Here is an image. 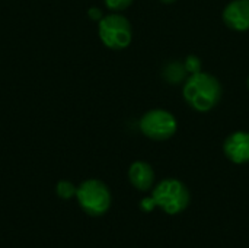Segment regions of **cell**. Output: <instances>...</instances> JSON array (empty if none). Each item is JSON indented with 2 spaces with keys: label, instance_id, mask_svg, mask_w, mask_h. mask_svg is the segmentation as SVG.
I'll list each match as a JSON object with an SVG mask.
<instances>
[{
  "label": "cell",
  "instance_id": "cell-1",
  "mask_svg": "<svg viewBox=\"0 0 249 248\" xmlns=\"http://www.w3.org/2000/svg\"><path fill=\"white\" fill-rule=\"evenodd\" d=\"M182 94L191 108L207 113L219 104L222 98V85L213 75L197 72L187 79Z\"/></svg>",
  "mask_w": 249,
  "mask_h": 248
},
{
  "label": "cell",
  "instance_id": "cell-2",
  "mask_svg": "<svg viewBox=\"0 0 249 248\" xmlns=\"http://www.w3.org/2000/svg\"><path fill=\"white\" fill-rule=\"evenodd\" d=\"M150 197L155 208H159L171 216L182 213L191 202L190 190L177 178H166L158 183L153 187Z\"/></svg>",
  "mask_w": 249,
  "mask_h": 248
},
{
  "label": "cell",
  "instance_id": "cell-3",
  "mask_svg": "<svg viewBox=\"0 0 249 248\" xmlns=\"http://www.w3.org/2000/svg\"><path fill=\"white\" fill-rule=\"evenodd\" d=\"M76 199L82 210L92 218L105 215L109 210L112 202L108 186L104 181L95 178L86 180L77 187Z\"/></svg>",
  "mask_w": 249,
  "mask_h": 248
},
{
  "label": "cell",
  "instance_id": "cell-4",
  "mask_svg": "<svg viewBox=\"0 0 249 248\" xmlns=\"http://www.w3.org/2000/svg\"><path fill=\"white\" fill-rule=\"evenodd\" d=\"M99 38L111 50L127 48L133 39V29L128 19L118 13H111L99 20Z\"/></svg>",
  "mask_w": 249,
  "mask_h": 248
},
{
  "label": "cell",
  "instance_id": "cell-5",
  "mask_svg": "<svg viewBox=\"0 0 249 248\" xmlns=\"http://www.w3.org/2000/svg\"><path fill=\"white\" fill-rule=\"evenodd\" d=\"M177 120L166 110H150L140 118L142 133L156 142L171 139L177 132Z\"/></svg>",
  "mask_w": 249,
  "mask_h": 248
},
{
  "label": "cell",
  "instance_id": "cell-6",
  "mask_svg": "<svg viewBox=\"0 0 249 248\" xmlns=\"http://www.w3.org/2000/svg\"><path fill=\"white\" fill-rule=\"evenodd\" d=\"M223 152L225 156L236 165L249 162V133L235 132L229 134L223 143Z\"/></svg>",
  "mask_w": 249,
  "mask_h": 248
},
{
  "label": "cell",
  "instance_id": "cell-7",
  "mask_svg": "<svg viewBox=\"0 0 249 248\" xmlns=\"http://www.w3.org/2000/svg\"><path fill=\"white\" fill-rule=\"evenodd\" d=\"M223 22L233 31L249 29V0H232L223 10Z\"/></svg>",
  "mask_w": 249,
  "mask_h": 248
},
{
  "label": "cell",
  "instance_id": "cell-8",
  "mask_svg": "<svg viewBox=\"0 0 249 248\" xmlns=\"http://www.w3.org/2000/svg\"><path fill=\"white\" fill-rule=\"evenodd\" d=\"M128 180L139 191H149L155 184V171L144 161H136L128 168Z\"/></svg>",
  "mask_w": 249,
  "mask_h": 248
},
{
  "label": "cell",
  "instance_id": "cell-9",
  "mask_svg": "<svg viewBox=\"0 0 249 248\" xmlns=\"http://www.w3.org/2000/svg\"><path fill=\"white\" fill-rule=\"evenodd\" d=\"M76 191H77V187L67 180H61L55 186V193L63 200H70V199L76 197Z\"/></svg>",
  "mask_w": 249,
  "mask_h": 248
},
{
  "label": "cell",
  "instance_id": "cell-10",
  "mask_svg": "<svg viewBox=\"0 0 249 248\" xmlns=\"http://www.w3.org/2000/svg\"><path fill=\"white\" fill-rule=\"evenodd\" d=\"M131 3H133V0H105L107 7H108L109 10H114V12L124 10V9H127Z\"/></svg>",
  "mask_w": 249,
  "mask_h": 248
},
{
  "label": "cell",
  "instance_id": "cell-11",
  "mask_svg": "<svg viewBox=\"0 0 249 248\" xmlns=\"http://www.w3.org/2000/svg\"><path fill=\"white\" fill-rule=\"evenodd\" d=\"M185 70L190 72L191 75L197 73V72H201V61H200V58L196 57V56H188L187 61H185Z\"/></svg>",
  "mask_w": 249,
  "mask_h": 248
},
{
  "label": "cell",
  "instance_id": "cell-12",
  "mask_svg": "<svg viewBox=\"0 0 249 248\" xmlns=\"http://www.w3.org/2000/svg\"><path fill=\"white\" fill-rule=\"evenodd\" d=\"M140 208H142V210H144V212L153 210V209H155V205H153V202H152V197H144V199L140 202Z\"/></svg>",
  "mask_w": 249,
  "mask_h": 248
},
{
  "label": "cell",
  "instance_id": "cell-13",
  "mask_svg": "<svg viewBox=\"0 0 249 248\" xmlns=\"http://www.w3.org/2000/svg\"><path fill=\"white\" fill-rule=\"evenodd\" d=\"M89 16H90L92 19H102V13H101V10H99L98 7L89 9Z\"/></svg>",
  "mask_w": 249,
  "mask_h": 248
},
{
  "label": "cell",
  "instance_id": "cell-14",
  "mask_svg": "<svg viewBox=\"0 0 249 248\" xmlns=\"http://www.w3.org/2000/svg\"><path fill=\"white\" fill-rule=\"evenodd\" d=\"M162 3H165V4H171V3H175L177 0H160Z\"/></svg>",
  "mask_w": 249,
  "mask_h": 248
},
{
  "label": "cell",
  "instance_id": "cell-15",
  "mask_svg": "<svg viewBox=\"0 0 249 248\" xmlns=\"http://www.w3.org/2000/svg\"><path fill=\"white\" fill-rule=\"evenodd\" d=\"M248 89H249V77H248Z\"/></svg>",
  "mask_w": 249,
  "mask_h": 248
}]
</instances>
